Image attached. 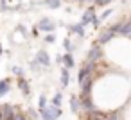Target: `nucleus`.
Masks as SVG:
<instances>
[{
  "label": "nucleus",
  "instance_id": "nucleus-1",
  "mask_svg": "<svg viewBox=\"0 0 131 120\" xmlns=\"http://www.w3.org/2000/svg\"><path fill=\"white\" fill-rule=\"evenodd\" d=\"M61 115H63L61 107H54L52 104H50V106H45L43 109H40V116H41V120H58Z\"/></svg>",
  "mask_w": 131,
  "mask_h": 120
},
{
  "label": "nucleus",
  "instance_id": "nucleus-2",
  "mask_svg": "<svg viewBox=\"0 0 131 120\" xmlns=\"http://www.w3.org/2000/svg\"><path fill=\"white\" fill-rule=\"evenodd\" d=\"M99 59H102V49H101V45L95 43L86 54V63H97Z\"/></svg>",
  "mask_w": 131,
  "mask_h": 120
},
{
  "label": "nucleus",
  "instance_id": "nucleus-3",
  "mask_svg": "<svg viewBox=\"0 0 131 120\" xmlns=\"http://www.w3.org/2000/svg\"><path fill=\"white\" fill-rule=\"evenodd\" d=\"M36 29L38 31H43V32H54V29H56V23L50 20V18H41L40 22H38V25H36Z\"/></svg>",
  "mask_w": 131,
  "mask_h": 120
},
{
  "label": "nucleus",
  "instance_id": "nucleus-4",
  "mask_svg": "<svg viewBox=\"0 0 131 120\" xmlns=\"http://www.w3.org/2000/svg\"><path fill=\"white\" fill-rule=\"evenodd\" d=\"M15 116V107L11 104H2L0 106V118L2 120H13Z\"/></svg>",
  "mask_w": 131,
  "mask_h": 120
},
{
  "label": "nucleus",
  "instance_id": "nucleus-5",
  "mask_svg": "<svg viewBox=\"0 0 131 120\" xmlns=\"http://www.w3.org/2000/svg\"><path fill=\"white\" fill-rule=\"evenodd\" d=\"M34 61L40 65V66H50V57H49V54L45 52V50H38V54H36V57H34Z\"/></svg>",
  "mask_w": 131,
  "mask_h": 120
},
{
  "label": "nucleus",
  "instance_id": "nucleus-6",
  "mask_svg": "<svg viewBox=\"0 0 131 120\" xmlns=\"http://www.w3.org/2000/svg\"><path fill=\"white\" fill-rule=\"evenodd\" d=\"M93 18H95V9H93V6H92V7H88V9L84 11V15H83V18H81V25L84 27V25L92 23Z\"/></svg>",
  "mask_w": 131,
  "mask_h": 120
},
{
  "label": "nucleus",
  "instance_id": "nucleus-7",
  "mask_svg": "<svg viewBox=\"0 0 131 120\" xmlns=\"http://www.w3.org/2000/svg\"><path fill=\"white\" fill-rule=\"evenodd\" d=\"M113 36H115V34H113L110 29H104V31L99 34V38H97V45H104V43H108Z\"/></svg>",
  "mask_w": 131,
  "mask_h": 120
},
{
  "label": "nucleus",
  "instance_id": "nucleus-8",
  "mask_svg": "<svg viewBox=\"0 0 131 120\" xmlns=\"http://www.w3.org/2000/svg\"><path fill=\"white\" fill-rule=\"evenodd\" d=\"M16 84H18V88L22 90V93H24L25 97H29V95H31V86H29V82H27L24 77H18Z\"/></svg>",
  "mask_w": 131,
  "mask_h": 120
},
{
  "label": "nucleus",
  "instance_id": "nucleus-9",
  "mask_svg": "<svg viewBox=\"0 0 131 120\" xmlns=\"http://www.w3.org/2000/svg\"><path fill=\"white\" fill-rule=\"evenodd\" d=\"M79 102H81V109H84L86 113L92 111V109H95L93 107V102L90 100V97H79Z\"/></svg>",
  "mask_w": 131,
  "mask_h": 120
},
{
  "label": "nucleus",
  "instance_id": "nucleus-10",
  "mask_svg": "<svg viewBox=\"0 0 131 120\" xmlns=\"http://www.w3.org/2000/svg\"><path fill=\"white\" fill-rule=\"evenodd\" d=\"M9 90H11V79L6 77V79L0 81V97H2V95H7Z\"/></svg>",
  "mask_w": 131,
  "mask_h": 120
},
{
  "label": "nucleus",
  "instance_id": "nucleus-11",
  "mask_svg": "<svg viewBox=\"0 0 131 120\" xmlns=\"http://www.w3.org/2000/svg\"><path fill=\"white\" fill-rule=\"evenodd\" d=\"M104 113L102 111H99V109H92V111H88L86 113V118L88 120H104Z\"/></svg>",
  "mask_w": 131,
  "mask_h": 120
},
{
  "label": "nucleus",
  "instance_id": "nucleus-12",
  "mask_svg": "<svg viewBox=\"0 0 131 120\" xmlns=\"http://www.w3.org/2000/svg\"><path fill=\"white\" fill-rule=\"evenodd\" d=\"M117 34H122V36H126V38H127V36L131 34V23H129L127 20H124V22L120 23V29H118V32H117Z\"/></svg>",
  "mask_w": 131,
  "mask_h": 120
},
{
  "label": "nucleus",
  "instance_id": "nucleus-13",
  "mask_svg": "<svg viewBox=\"0 0 131 120\" xmlns=\"http://www.w3.org/2000/svg\"><path fill=\"white\" fill-rule=\"evenodd\" d=\"M68 31L70 32H74V34H77V36H84V27L81 25V23H72V25H68Z\"/></svg>",
  "mask_w": 131,
  "mask_h": 120
},
{
  "label": "nucleus",
  "instance_id": "nucleus-14",
  "mask_svg": "<svg viewBox=\"0 0 131 120\" xmlns=\"http://www.w3.org/2000/svg\"><path fill=\"white\" fill-rule=\"evenodd\" d=\"M70 109L74 113H79L81 111V102H79V97L77 95H72L70 97Z\"/></svg>",
  "mask_w": 131,
  "mask_h": 120
},
{
  "label": "nucleus",
  "instance_id": "nucleus-15",
  "mask_svg": "<svg viewBox=\"0 0 131 120\" xmlns=\"http://www.w3.org/2000/svg\"><path fill=\"white\" fill-rule=\"evenodd\" d=\"M63 63H65V66H63V68H67V70H68V68H74V65H75V63H74L72 54H65V56H63Z\"/></svg>",
  "mask_w": 131,
  "mask_h": 120
},
{
  "label": "nucleus",
  "instance_id": "nucleus-16",
  "mask_svg": "<svg viewBox=\"0 0 131 120\" xmlns=\"http://www.w3.org/2000/svg\"><path fill=\"white\" fill-rule=\"evenodd\" d=\"M88 77H92V75L88 74V70H86L84 66H81V70H79V77H77V81H79V84H81V82H84V81H86Z\"/></svg>",
  "mask_w": 131,
  "mask_h": 120
},
{
  "label": "nucleus",
  "instance_id": "nucleus-17",
  "mask_svg": "<svg viewBox=\"0 0 131 120\" xmlns=\"http://www.w3.org/2000/svg\"><path fill=\"white\" fill-rule=\"evenodd\" d=\"M43 4L47 7H50V9H56V7L61 6V0H43Z\"/></svg>",
  "mask_w": 131,
  "mask_h": 120
},
{
  "label": "nucleus",
  "instance_id": "nucleus-18",
  "mask_svg": "<svg viewBox=\"0 0 131 120\" xmlns=\"http://www.w3.org/2000/svg\"><path fill=\"white\" fill-rule=\"evenodd\" d=\"M68 70L67 68H61V86H67L68 84Z\"/></svg>",
  "mask_w": 131,
  "mask_h": 120
},
{
  "label": "nucleus",
  "instance_id": "nucleus-19",
  "mask_svg": "<svg viewBox=\"0 0 131 120\" xmlns=\"http://www.w3.org/2000/svg\"><path fill=\"white\" fill-rule=\"evenodd\" d=\"M61 99H63V95H61V93H56L54 99H52V106H54V107H59V106H61Z\"/></svg>",
  "mask_w": 131,
  "mask_h": 120
},
{
  "label": "nucleus",
  "instance_id": "nucleus-20",
  "mask_svg": "<svg viewBox=\"0 0 131 120\" xmlns=\"http://www.w3.org/2000/svg\"><path fill=\"white\" fill-rule=\"evenodd\" d=\"M63 47L67 49V54H72V50H74V45L70 43V40H68V38H67L65 41H63Z\"/></svg>",
  "mask_w": 131,
  "mask_h": 120
},
{
  "label": "nucleus",
  "instance_id": "nucleus-21",
  "mask_svg": "<svg viewBox=\"0 0 131 120\" xmlns=\"http://www.w3.org/2000/svg\"><path fill=\"white\" fill-rule=\"evenodd\" d=\"M47 106V97L45 95H40V100H38V109H43Z\"/></svg>",
  "mask_w": 131,
  "mask_h": 120
},
{
  "label": "nucleus",
  "instance_id": "nucleus-22",
  "mask_svg": "<svg viewBox=\"0 0 131 120\" xmlns=\"http://www.w3.org/2000/svg\"><path fill=\"white\" fill-rule=\"evenodd\" d=\"M27 115H29L31 118H34V120H38V118H40V113H38L36 109H32V107H29V109H27Z\"/></svg>",
  "mask_w": 131,
  "mask_h": 120
},
{
  "label": "nucleus",
  "instance_id": "nucleus-23",
  "mask_svg": "<svg viewBox=\"0 0 131 120\" xmlns=\"http://www.w3.org/2000/svg\"><path fill=\"white\" fill-rule=\"evenodd\" d=\"M11 70H13V74H15V75H18V77H22V75H24V70H22L20 66H13Z\"/></svg>",
  "mask_w": 131,
  "mask_h": 120
},
{
  "label": "nucleus",
  "instance_id": "nucleus-24",
  "mask_svg": "<svg viewBox=\"0 0 131 120\" xmlns=\"http://www.w3.org/2000/svg\"><path fill=\"white\" fill-rule=\"evenodd\" d=\"M0 11H9V6H7V0H0Z\"/></svg>",
  "mask_w": 131,
  "mask_h": 120
},
{
  "label": "nucleus",
  "instance_id": "nucleus-25",
  "mask_svg": "<svg viewBox=\"0 0 131 120\" xmlns=\"http://www.w3.org/2000/svg\"><path fill=\"white\" fill-rule=\"evenodd\" d=\"M104 120H120V116H118L117 113H111V115H108V116H104Z\"/></svg>",
  "mask_w": 131,
  "mask_h": 120
},
{
  "label": "nucleus",
  "instance_id": "nucleus-26",
  "mask_svg": "<svg viewBox=\"0 0 131 120\" xmlns=\"http://www.w3.org/2000/svg\"><path fill=\"white\" fill-rule=\"evenodd\" d=\"M110 15H111V9H108V11H104V13H102V15H101V16H97V18H99V20H101V22H102V20H104V18H108V16H110Z\"/></svg>",
  "mask_w": 131,
  "mask_h": 120
},
{
  "label": "nucleus",
  "instance_id": "nucleus-27",
  "mask_svg": "<svg viewBox=\"0 0 131 120\" xmlns=\"http://www.w3.org/2000/svg\"><path fill=\"white\" fill-rule=\"evenodd\" d=\"M45 41H47V43H54V41H56V36H54V34H47V36H45Z\"/></svg>",
  "mask_w": 131,
  "mask_h": 120
},
{
  "label": "nucleus",
  "instance_id": "nucleus-28",
  "mask_svg": "<svg viewBox=\"0 0 131 120\" xmlns=\"http://www.w3.org/2000/svg\"><path fill=\"white\" fill-rule=\"evenodd\" d=\"M93 2H95L97 6H108V4L111 2V0H93Z\"/></svg>",
  "mask_w": 131,
  "mask_h": 120
},
{
  "label": "nucleus",
  "instance_id": "nucleus-29",
  "mask_svg": "<svg viewBox=\"0 0 131 120\" xmlns=\"http://www.w3.org/2000/svg\"><path fill=\"white\" fill-rule=\"evenodd\" d=\"M13 120H27L22 113H15V116H13Z\"/></svg>",
  "mask_w": 131,
  "mask_h": 120
},
{
  "label": "nucleus",
  "instance_id": "nucleus-30",
  "mask_svg": "<svg viewBox=\"0 0 131 120\" xmlns=\"http://www.w3.org/2000/svg\"><path fill=\"white\" fill-rule=\"evenodd\" d=\"M92 25H93L95 29H97V27H101V20H99V18L95 16V18H93V22H92Z\"/></svg>",
  "mask_w": 131,
  "mask_h": 120
},
{
  "label": "nucleus",
  "instance_id": "nucleus-31",
  "mask_svg": "<svg viewBox=\"0 0 131 120\" xmlns=\"http://www.w3.org/2000/svg\"><path fill=\"white\" fill-rule=\"evenodd\" d=\"M31 68H32V70H40V65H38V63L32 59V61H31Z\"/></svg>",
  "mask_w": 131,
  "mask_h": 120
},
{
  "label": "nucleus",
  "instance_id": "nucleus-32",
  "mask_svg": "<svg viewBox=\"0 0 131 120\" xmlns=\"http://www.w3.org/2000/svg\"><path fill=\"white\" fill-rule=\"evenodd\" d=\"M56 63H58V65H61V63H63V56H59V54H58V56H56Z\"/></svg>",
  "mask_w": 131,
  "mask_h": 120
},
{
  "label": "nucleus",
  "instance_id": "nucleus-33",
  "mask_svg": "<svg viewBox=\"0 0 131 120\" xmlns=\"http://www.w3.org/2000/svg\"><path fill=\"white\" fill-rule=\"evenodd\" d=\"M2 52H4V49H2V45H0V56H2Z\"/></svg>",
  "mask_w": 131,
  "mask_h": 120
},
{
  "label": "nucleus",
  "instance_id": "nucleus-34",
  "mask_svg": "<svg viewBox=\"0 0 131 120\" xmlns=\"http://www.w3.org/2000/svg\"><path fill=\"white\" fill-rule=\"evenodd\" d=\"M81 2H90V0H81Z\"/></svg>",
  "mask_w": 131,
  "mask_h": 120
}]
</instances>
